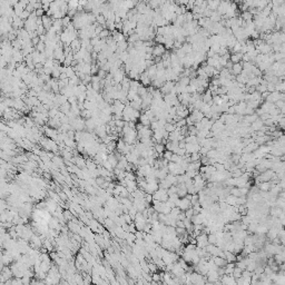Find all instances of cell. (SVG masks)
<instances>
[{"label": "cell", "mask_w": 285, "mask_h": 285, "mask_svg": "<svg viewBox=\"0 0 285 285\" xmlns=\"http://www.w3.org/2000/svg\"><path fill=\"white\" fill-rule=\"evenodd\" d=\"M189 158H191V163H197V162H201L202 155H201V154H199V153H194V154H192V155L189 156Z\"/></svg>", "instance_id": "14"}, {"label": "cell", "mask_w": 285, "mask_h": 285, "mask_svg": "<svg viewBox=\"0 0 285 285\" xmlns=\"http://www.w3.org/2000/svg\"><path fill=\"white\" fill-rule=\"evenodd\" d=\"M282 269H285V261H284V263H283V266H282Z\"/></svg>", "instance_id": "27"}, {"label": "cell", "mask_w": 285, "mask_h": 285, "mask_svg": "<svg viewBox=\"0 0 285 285\" xmlns=\"http://www.w3.org/2000/svg\"><path fill=\"white\" fill-rule=\"evenodd\" d=\"M181 212H186L187 209L192 208V202L189 199H187L186 197L181 198V202H179V205L177 206Z\"/></svg>", "instance_id": "2"}, {"label": "cell", "mask_w": 285, "mask_h": 285, "mask_svg": "<svg viewBox=\"0 0 285 285\" xmlns=\"http://www.w3.org/2000/svg\"><path fill=\"white\" fill-rule=\"evenodd\" d=\"M97 76H98L99 78H100V79H106L108 75H107V71L103 70V69H99V71H98Z\"/></svg>", "instance_id": "23"}, {"label": "cell", "mask_w": 285, "mask_h": 285, "mask_svg": "<svg viewBox=\"0 0 285 285\" xmlns=\"http://www.w3.org/2000/svg\"><path fill=\"white\" fill-rule=\"evenodd\" d=\"M164 128H165V130L168 134L173 133V132H175V130L177 129V127H176L175 124H172V123H167L165 125V127H164Z\"/></svg>", "instance_id": "13"}, {"label": "cell", "mask_w": 285, "mask_h": 285, "mask_svg": "<svg viewBox=\"0 0 285 285\" xmlns=\"http://www.w3.org/2000/svg\"><path fill=\"white\" fill-rule=\"evenodd\" d=\"M154 149H155V152L157 153V154L163 155L166 150V147L164 144H155V145H154Z\"/></svg>", "instance_id": "11"}, {"label": "cell", "mask_w": 285, "mask_h": 285, "mask_svg": "<svg viewBox=\"0 0 285 285\" xmlns=\"http://www.w3.org/2000/svg\"><path fill=\"white\" fill-rule=\"evenodd\" d=\"M273 181H264V183H259V189L261 192H269L271 188L273 187Z\"/></svg>", "instance_id": "6"}, {"label": "cell", "mask_w": 285, "mask_h": 285, "mask_svg": "<svg viewBox=\"0 0 285 285\" xmlns=\"http://www.w3.org/2000/svg\"><path fill=\"white\" fill-rule=\"evenodd\" d=\"M242 71H243V62H240V64H234L233 68H232V70H230V72L236 77V76L242 74Z\"/></svg>", "instance_id": "3"}, {"label": "cell", "mask_w": 285, "mask_h": 285, "mask_svg": "<svg viewBox=\"0 0 285 285\" xmlns=\"http://www.w3.org/2000/svg\"><path fill=\"white\" fill-rule=\"evenodd\" d=\"M166 48L164 45H156L155 47H154V51H153V56H154V58H156V57H163V56L166 54Z\"/></svg>", "instance_id": "1"}, {"label": "cell", "mask_w": 285, "mask_h": 285, "mask_svg": "<svg viewBox=\"0 0 285 285\" xmlns=\"http://www.w3.org/2000/svg\"><path fill=\"white\" fill-rule=\"evenodd\" d=\"M212 259H213L214 263H215V265H216L217 267H225V266L227 265V261L225 259H223V257H220V256H213Z\"/></svg>", "instance_id": "5"}, {"label": "cell", "mask_w": 285, "mask_h": 285, "mask_svg": "<svg viewBox=\"0 0 285 285\" xmlns=\"http://www.w3.org/2000/svg\"><path fill=\"white\" fill-rule=\"evenodd\" d=\"M263 127H264V121H263L261 118H259L256 121H254V123L251 125V129H252L253 132H259V130L263 129Z\"/></svg>", "instance_id": "4"}, {"label": "cell", "mask_w": 285, "mask_h": 285, "mask_svg": "<svg viewBox=\"0 0 285 285\" xmlns=\"http://www.w3.org/2000/svg\"><path fill=\"white\" fill-rule=\"evenodd\" d=\"M236 259H237L236 254L225 251V259L227 261V263H235L236 262Z\"/></svg>", "instance_id": "8"}, {"label": "cell", "mask_w": 285, "mask_h": 285, "mask_svg": "<svg viewBox=\"0 0 285 285\" xmlns=\"http://www.w3.org/2000/svg\"><path fill=\"white\" fill-rule=\"evenodd\" d=\"M220 1H207V8L212 11H217L218 7H220Z\"/></svg>", "instance_id": "10"}, {"label": "cell", "mask_w": 285, "mask_h": 285, "mask_svg": "<svg viewBox=\"0 0 285 285\" xmlns=\"http://www.w3.org/2000/svg\"><path fill=\"white\" fill-rule=\"evenodd\" d=\"M45 13H46V11L44 9H37V10H35V15H36V17L37 18H42V17L45 16Z\"/></svg>", "instance_id": "21"}, {"label": "cell", "mask_w": 285, "mask_h": 285, "mask_svg": "<svg viewBox=\"0 0 285 285\" xmlns=\"http://www.w3.org/2000/svg\"><path fill=\"white\" fill-rule=\"evenodd\" d=\"M208 243L212 244V245H216L217 237H216V235H215V233L208 234Z\"/></svg>", "instance_id": "15"}, {"label": "cell", "mask_w": 285, "mask_h": 285, "mask_svg": "<svg viewBox=\"0 0 285 285\" xmlns=\"http://www.w3.org/2000/svg\"><path fill=\"white\" fill-rule=\"evenodd\" d=\"M235 267H236V263H227V265L225 266V275H233Z\"/></svg>", "instance_id": "9"}, {"label": "cell", "mask_w": 285, "mask_h": 285, "mask_svg": "<svg viewBox=\"0 0 285 285\" xmlns=\"http://www.w3.org/2000/svg\"><path fill=\"white\" fill-rule=\"evenodd\" d=\"M185 215H186V218H188V220H192V218H193V216L195 215L194 208L192 207V208H189V209H187V211L185 212Z\"/></svg>", "instance_id": "19"}, {"label": "cell", "mask_w": 285, "mask_h": 285, "mask_svg": "<svg viewBox=\"0 0 285 285\" xmlns=\"http://www.w3.org/2000/svg\"><path fill=\"white\" fill-rule=\"evenodd\" d=\"M241 17H242V19H243L244 21H252L253 18H254V16L249 12L248 10H247V11H243L242 15H241Z\"/></svg>", "instance_id": "12"}, {"label": "cell", "mask_w": 285, "mask_h": 285, "mask_svg": "<svg viewBox=\"0 0 285 285\" xmlns=\"http://www.w3.org/2000/svg\"><path fill=\"white\" fill-rule=\"evenodd\" d=\"M173 155H174V153L169 152V150H165V153L163 154V158L166 159V160H168V162H171V159H172Z\"/></svg>", "instance_id": "18"}, {"label": "cell", "mask_w": 285, "mask_h": 285, "mask_svg": "<svg viewBox=\"0 0 285 285\" xmlns=\"http://www.w3.org/2000/svg\"><path fill=\"white\" fill-rule=\"evenodd\" d=\"M83 72L85 75H90L91 74V64H86L85 62L84 67H83Z\"/></svg>", "instance_id": "17"}, {"label": "cell", "mask_w": 285, "mask_h": 285, "mask_svg": "<svg viewBox=\"0 0 285 285\" xmlns=\"http://www.w3.org/2000/svg\"><path fill=\"white\" fill-rule=\"evenodd\" d=\"M152 276H153V282H156V283L160 282V280L163 279L162 274L159 275V274H157V273H154V274H153Z\"/></svg>", "instance_id": "22"}, {"label": "cell", "mask_w": 285, "mask_h": 285, "mask_svg": "<svg viewBox=\"0 0 285 285\" xmlns=\"http://www.w3.org/2000/svg\"><path fill=\"white\" fill-rule=\"evenodd\" d=\"M242 273H243V269H241L240 267H235V269H234V272H233V276H234V279L235 280H237V279H240L241 276H242Z\"/></svg>", "instance_id": "16"}, {"label": "cell", "mask_w": 285, "mask_h": 285, "mask_svg": "<svg viewBox=\"0 0 285 285\" xmlns=\"http://www.w3.org/2000/svg\"><path fill=\"white\" fill-rule=\"evenodd\" d=\"M128 284H129V285H135V283H134L132 280H129V281H128Z\"/></svg>", "instance_id": "26"}, {"label": "cell", "mask_w": 285, "mask_h": 285, "mask_svg": "<svg viewBox=\"0 0 285 285\" xmlns=\"http://www.w3.org/2000/svg\"><path fill=\"white\" fill-rule=\"evenodd\" d=\"M243 54L238 52V54H230V62L233 64H240L243 62Z\"/></svg>", "instance_id": "7"}, {"label": "cell", "mask_w": 285, "mask_h": 285, "mask_svg": "<svg viewBox=\"0 0 285 285\" xmlns=\"http://www.w3.org/2000/svg\"><path fill=\"white\" fill-rule=\"evenodd\" d=\"M21 281H23V285H29L30 284V277H29V276H23Z\"/></svg>", "instance_id": "24"}, {"label": "cell", "mask_w": 285, "mask_h": 285, "mask_svg": "<svg viewBox=\"0 0 285 285\" xmlns=\"http://www.w3.org/2000/svg\"><path fill=\"white\" fill-rule=\"evenodd\" d=\"M280 197H281V198H283V199H284V201H285V191H283L282 193L280 194Z\"/></svg>", "instance_id": "25"}, {"label": "cell", "mask_w": 285, "mask_h": 285, "mask_svg": "<svg viewBox=\"0 0 285 285\" xmlns=\"http://www.w3.org/2000/svg\"><path fill=\"white\" fill-rule=\"evenodd\" d=\"M64 216H65V220H68V222L72 220V216H71V211H70V209H66V211L64 212Z\"/></svg>", "instance_id": "20"}]
</instances>
